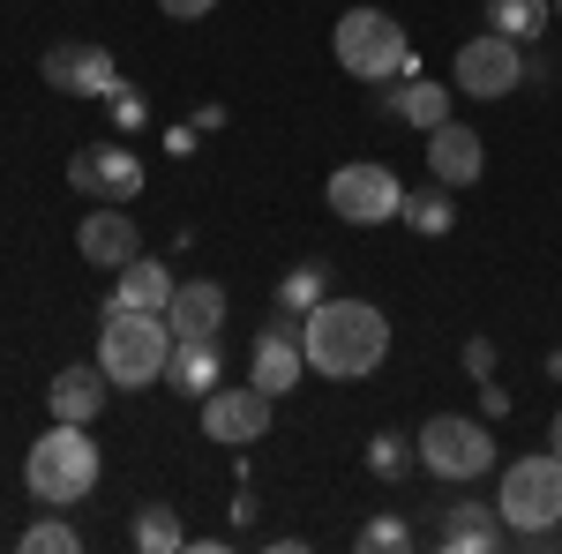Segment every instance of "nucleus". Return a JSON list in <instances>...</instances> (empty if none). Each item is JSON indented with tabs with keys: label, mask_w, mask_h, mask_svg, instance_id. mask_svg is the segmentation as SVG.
<instances>
[{
	"label": "nucleus",
	"mask_w": 562,
	"mask_h": 554,
	"mask_svg": "<svg viewBox=\"0 0 562 554\" xmlns=\"http://www.w3.org/2000/svg\"><path fill=\"white\" fill-rule=\"evenodd\" d=\"M360 547L368 554H405L413 547V524H405V517H375V524H360Z\"/></svg>",
	"instance_id": "obj_27"
},
{
	"label": "nucleus",
	"mask_w": 562,
	"mask_h": 554,
	"mask_svg": "<svg viewBox=\"0 0 562 554\" xmlns=\"http://www.w3.org/2000/svg\"><path fill=\"white\" fill-rule=\"evenodd\" d=\"M76 256H83L90 270H121V262H135V256H143V240H135V217L121 211V203L90 211L83 225H76Z\"/></svg>",
	"instance_id": "obj_12"
},
{
	"label": "nucleus",
	"mask_w": 562,
	"mask_h": 554,
	"mask_svg": "<svg viewBox=\"0 0 562 554\" xmlns=\"http://www.w3.org/2000/svg\"><path fill=\"white\" fill-rule=\"evenodd\" d=\"M338 68L360 76V83H390V76H413L420 60H413L405 31H397V15H383V8H346L338 15Z\"/></svg>",
	"instance_id": "obj_4"
},
{
	"label": "nucleus",
	"mask_w": 562,
	"mask_h": 554,
	"mask_svg": "<svg viewBox=\"0 0 562 554\" xmlns=\"http://www.w3.org/2000/svg\"><path fill=\"white\" fill-rule=\"evenodd\" d=\"M495 510H503L510 532H555V524H562V457H555V450L503 465V495H495Z\"/></svg>",
	"instance_id": "obj_5"
},
{
	"label": "nucleus",
	"mask_w": 562,
	"mask_h": 554,
	"mask_svg": "<svg viewBox=\"0 0 562 554\" xmlns=\"http://www.w3.org/2000/svg\"><path fill=\"white\" fill-rule=\"evenodd\" d=\"M38 76L53 90H68V98H113V90H121V68H113L105 45H53Z\"/></svg>",
	"instance_id": "obj_11"
},
{
	"label": "nucleus",
	"mask_w": 562,
	"mask_h": 554,
	"mask_svg": "<svg viewBox=\"0 0 562 554\" xmlns=\"http://www.w3.org/2000/svg\"><path fill=\"white\" fill-rule=\"evenodd\" d=\"M270 405H278V397H262L256 383H248V389L217 383L211 397H203V434H211V442H233V450H248V442L270 434Z\"/></svg>",
	"instance_id": "obj_10"
},
{
	"label": "nucleus",
	"mask_w": 562,
	"mask_h": 554,
	"mask_svg": "<svg viewBox=\"0 0 562 554\" xmlns=\"http://www.w3.org/2000/svg\"><path fill=\"white\" fill-rule=\"evenodd\" d=\"M397 217H405L420 240H435V233H450V225H458V203H450V188L435 180V188H413V195L397 203Z\"/></svg>",
	"instance_id": "obj_22"
},
{
	"label": "nucleus",
	"mask_w": 562,
	"mask_h": 554,
	"mask_svg": "<svg viewBox=\"0 0 562 554\" xmlns=\"http://www.w3.org/2000/svg\"><path fill=\"white\" fill-rule=\"evenodd\" d=\"M413 442H420V465H428L435 479H480V472L495 465L487 420H465V412H435Z\"/></svg>",
	"instance_id": "obj_6"
},
{
	"label": "nucleus",
	"mask_w": 562,
	"mask_h": 554,
	"mask_svg": "<svg viewBox=\"0 0 562 554\" xmlns=\"http://www.w3.org/2000/svg\"><path fill=\"white\" fill-rule=\"evenodd\" d=\"M105 113H113V128H121V135H135L143 121H150V98H143L135 83H121L113 98H105Z\"/></svg>",
	"instance_id": "obj_28"
},
{
	"label": "nucleus",
	"mask_w": 562,
	"mask_h": 554,
	"mask_svg": "<svg viewBox=\"0 0 562 554\" xmlns=\"http://www.w3.org/2000/svg\"><path fill=\"white\" fill-rule=\"evenodd\" d=\"M301 352H307V368L330 375V383H360V375H375L383 352H390L383 307H368V299H323V307L301 323Z\"/></svg>",
	"instance_id": "obj_1"
},
{
	"label": "nucleus",
	"mask_w": 562,
	"mask_h": 554,
	"mask_svg": "<svg viewBox=\"0 0 562 554\" xmlns=\"http://www.w3.org/2000/svg\"><path fill=\"white\" fill-rule=\"evenodd\" d=\"M23 554H76L83 540H76V524H60V517H38V524H23V540H15Z\"/></svg>",
	"instance_id": "obj_26"
},
{
	"label": "nucleus",
	"mask_w": 562,
	"mask_h": 554,
	"mask_svg": "<svg viewBox=\"0 0 562 554\" xmlns=\"http://www.w3.org/2000/svg\"><path fill=\"white\" fill-rule=\"evenodd\" d=\"M105 397H113V375L90 360V368H60L53 375V389H45V405H53V420H76L90 427L98 412H105Z\"/></svg>",
	"instance_id": "obj_16"
},
{
	"label": "nucleus",
	"mask_w": 562,
	"mask_h": 554,
	"mask_svg": "<svg viewBox=\"0 0 562 554\" xmlns=\"http://www.w3.org/2000/svg\"><path fill=\"white\" fill-rule=\"evenodd\" d=\"M301 375H307L301 323H270V330L256 338V389H262V397H285Z\"/></svg>",
	"instance_id": "obj_14"
},
{
	"label": "nucleus",
	"mask_w": 562,
	"mask_h": 554,
	"mask_svg": "<svg viewBox=\"0 0 562 554\" xmlns=\"http://www.w3.org/2000/svg\"><path fill=\"white\" fill-rule=\"evenodd\" d=\"M375 105H383V113H397V121H413V128L428 135V128H442V121H450V83H428V76L413 68V76L375 83Z\"/></svg>",
	"instance_id": "obj_13"
},
{
	"label": "nucleus",
	"mask_w": 562,
	"mask_h": 554,
	"mask_svg": "<svg viewBox=\"0 0 562 554\" xmlns=\"http://www.w3.org/2000/svg\"><path fill=\"white\" fill-rule=\"evenodd\" d=\"M166 360H173V330H166V315H143V307H113V299H105L98 368L113 375V389L166 383Z\"/></svg>",
	"instance_id": "obj_2"
},
{
	"label": "nucleus",
	"mask_w": 562,
	"mask_h": 554,
	"mask_svg": "<svg viewBox=\"0 0 562 554\" xmlns=\"http://www.w3.org/2000/svg\"><path fill=\"white\" fill-rule=\"evenodd\" d=\"M217 323H225V285L217 278L173 285V299H166V330L173 338H217Z\"/></svg>",
	"instance_id": "obj_17"
},
{
	"label": "nucleus",
	"mask_w": 562,
	"mask_h": 554,
	"mask_svg": "<svg viewBox=\"0 0 562 554\" xmlns=\"http://www.w3.org/2000/svg\"><path fill=\"white\" fill-rule=\"evenodd\" d=\"M23 479H31V495H38L45 510H76L90 487H98V442H90V427L53 420V434H38V442H31Z\"/></svg>",
	"instance_id": "obj_3"
},
{
	"label": "nucleus",
	"mask_w": 562,
	"mask_h": 554,
	"mask_svg": "<svg viewBox=\"0 0 562 554\" xmlns=\"http://www.w3.org/2000/svg\"><path fill=\"white\" fill-rule=\"evenodd\" d=\"M413 465H420V442H413V434H397V427L368 434V472H375V479H405Z\"/></svg>",
	"instance_id": "obj_24"
},
{
	"label": "nucleus",
	"mask_w": 562,
	"mask_h": 554,
	"mask_svg": "<svg viewBox=\"0 0 562 554\" xmlns=\"http://www.w3.org/2000/svg\"><path fill=\"white\" fill-rule=\"evenodd\" d=\"M121 285H113V307H143V315H166V299H173V270L166 262H150V256H135L113 270Z\"/></svg>",
	"instance_id": "obj_20"
},
{
	"label": "nucleus",
	"mask_w": 562,
	"mask_h": 554,
	"mask_svg": "<svg viewBox=\"0 0 562 554\" xmlns=\"http://www.w3.org/2000/svg\"><path fill=\"white\" fill-rule=\"evenodd\" d=\"M465 368H473V383H495V344L473 338V344H465Z\"/></svg>",
	"instance_id": "obj_29"
},
{
	"label": "nucleus",
	"mask_w": 562,
	"mask_h": 554,
	"mask_svg": "<svg viewBox=\"0 0 562 554\" xmlns=\"http://www.w3.org/2000/svg\"><path fill=\"white\" fill-rule=\"evenodd\" d=\"M397 203H405V188H397V172L390 166H338L330 172V211L346 217V225H383V217H397Z\"/></svg>",
	"instance_id": "obj_8"
},
{
	"label": "nucleus",
	"mask_w": 562,
	"mask_h": 554,
	"mask_svg": "<svg viewBox=\"0 0 562 554\" xmlns=\"http://www.w3.org/2000/svg\"><path fill=\"white\" fill-rule=\"evenodd\" d=\"M548 15H555V0H487V31H503V38H540L548 31Z\"/></svg>",
	"instance_id": "obj_23"
},
{
	"label": "nucleus",
	"mask_w": 562,
	"mask_h": 554,
	"mask_svg": "<svg viewBox=\"0 0 562 554\" xmlns=\"http://www.w3.org/2000/svg\"><path fill=\"white\" fill-rule=\"evenodd\" d=\"M555 8H562V0H555Z\"/></svg>",
	"instance_id": "obj_34"
},
{
	"label": "nucleus",
	"mask_w": 562,
	"mask_h": 554,
	"mask_svg": "<svg viewBox=\"0 0 562 554\" xmlns=\"http://www.w3.org/2000/svg\"><path fill=\"white\" fill-rule=\"evenodd\" d=\"M548 442H555V457H562V412H555V427H548Z\"/></svg>",
	"instance_id": "obj_32"
},
{
	"label": "nucleus",
	"mask_w": 562,
	"mask_h": 554,
	"mask_svg": "<svg viewBox=\"0 0 562 554\" xmlns=\"http://www.w3.org/2000/svg\"><path fill=\"white\" fill-rule=\"evenodd\" d=\"M166 383H173L180 397H211V389L225 383V352H217V338H173Z\"/></svg>",
	"instance_id": "obj_19"
},
{
	"label": "nucleus",
	"mask_w": 562,
	"mask_h": 554,
	"mask_svg": "<svg viewBox=\"0 0 562 554\" xmlns=\"http://www.w3.org/2000/svg\"><path fill=\"white\" fill-rule=\"evenodd\" d=\"M135 547H143V554H173V547H188V532H180L173 502H143V510H135Z\"/></svg>",
	"instance_id": "obj_25"
},
{
	"label": "nucleus",
	"mask_w": 562,
	"mask_h": 554,
	"mask_svg": "<svg viewBox=\"0 0 562 554\" xmlns=\"http://www.w3.org/2000/svg\"><path fill=\"white\" fill-rule=\"evenodd\" d=\"M68 188L83 203H128V195H143V158L121 150V143H90V150L68 158Z\"/></svg>",
	"instance_id": "obj_9"
},
{
	"label": "nucleus",
	"mask_w": 562,
	"mask_h": 554,
	"mask_svg": "<svg viewBox=\"0 0 562 554\" xmlns=\"http://www.w3.org/2000/svg\"><path fill=\"white\" fill-rule=\"evenodd\" d=\"M323 299H330V262H293L278 278V323H307Z\"/></svg>",
	"instance_id": "obj_21"
},
{
	"label": "nucleus",
	"mask_w": 562,
	"mask_h": 554,
	"mask_svg": "<svg viewBox=\"0 0 562 554\" xmlns=\"http://www.w3.org/2000/svg\"><path fill=\"white\" fill-rule=\"evenodd\" d=\"M548 375H555V383H562V352H548Z\"/></svg>",
	"instance_id": "obj_33"
},
{
	"label": "nucleus",
	"mask_w": 562,
	"mask_h": 554,
	"mask_svg": "<svg viewBox=\"0 0 562 554\" xmlns=\"http://www.w3.org/2000/svg\"><path fill=\"white\" fill-rule=\"evenodd\" d=\"M503 532H510V524H503L495 502H450L435 540H442V554H495V547H503Z\"/></svg>",
	"instance_id": "obj_18"
},
{
	"label": "nucleus",
	"mask_w": 562,
	"mask_h": 554,
	"mask_svg": "<svg viewBox=\"0 0 562 554\" xmlns=\"http://www.w3.org/2000/svg\"><path fill=\"white\" fill-rule=\"evenodd\" d=\"M525 83V53L518 38H503V31H480V38L458 45V60H450V90H473V98H503V90Z\"/></svg>",
	"instance_id": "obj_7"
},
{
	"label": "nucleus",
	"mask_w": 562,
	"mask_h": 554,
	"mask_svg": "<svg viewBox=\"0 0 562 554\" xmlns=\"http://www.w3.org/2000/svg\"><path fill=\"white\" fill-rule=\"evenodd\" d=\"M480 412H510V389H503V383H480Z\"/></svg>",
	"instance_id": "obj_31"
},
{
	"label": "nucleus",
	"mask_w": 562,
	"mask_h": 554,
	"mask_svg": "<svg viewBox=\"0 0 562 554\" xmlns=\"http://www.w3.org/2000/svg\"><path fill=\"white\" fill-rule=\"evenodd\" d=\"M158 8H166V15H173V23H203V15H211L217 0H158Z\"/></svg>",
	"instance_id": "obj_30"
},
{
	"label": "nucleus",
	"mask_w": 562,
	"mask_h": 554,
	"mask_svg": "<svg viewBox=\"0 0 562 554\" xmlns=\"http://www.w3.org/2000/svg\"><path fill=\"white\" fill-rule=\"evenodd\" d=\"M480 166H487V150H480V135L465 128V121H442V128H428V172L442 180V188H473Z\"/></svg>",
	"instance_id": "obj_15"
}]
</instances>
